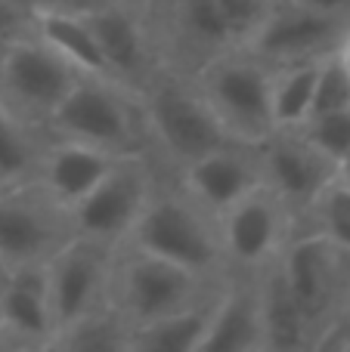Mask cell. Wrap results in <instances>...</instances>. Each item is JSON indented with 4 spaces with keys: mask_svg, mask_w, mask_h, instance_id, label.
<instances>
[{
    "mask_svg": "<svg viewBox=\"0 0 350 352\" xmlns=\"http://www.w3.org/2000/svg\"><path fill=\"white\" fill-rule=\"evenodd\" d=\"M124 244L158 254L198 275H223L220 223L211 210H205L189 192L167 170L155 186L152 198L146 201L140 219L134 223Z\"/></svg>",
    "mask_w": 350,
    "mask_h": 352,
    "instance_id": "obj_1",
    "label": "cell"
},
{
    "mask_svg": "<svg viewBox=\"0 0 350 352\" xmlns=\"http://www.w3.org/2000/svg\"><path fill=\"white\" fill-rule=\"evenodd\" d=\"M47 136L84 142L112 155L152 152L140 93L103 74H81L50 115Z\"/></svg>",
    "mask_w": 350,
    "mask_h": 352,
    "instance_id": "obj_2",
    "label": "cell"
},
{
    "mask_svg": "<svg viewBox=\"0 0 350 352\" xmlns=\"http://www.w3.org/2000/svg\"><path fill=\"white\" fill-rule=\"evenodd\" d=\"M223 275H198L134 244H118L115 260H112L109 303L121 312V318L134 331L146 322L214 297Z\"/></svg>",
    "mask_w": 350,
    "mask_h": 352,
    "instance_id": "obj_3",
    "label": "cell"
},
{
    "mask_svg": "<svg viewBox=\"0 0 350 352\" xmlns=\"http://www.w3.org/2000/svg\"><path fill=\"white\" fill-rule=\"evenodd\" d=\"M140 99L152 155L171 173L233 142L227 130L220 127L217 115L211 111V105L205 102V96L198 93L196 80L186 74L161 68L140 93Z\"/></svg>",
    "mask_w": 350,
    "mask_h": 352,
    "instance_id": "obj_4",
    "label": "cell"
},
{
    "mask_svg": "<svg viewBox=\"0 0 350 352\" xmlns=\"http://www.w3.org/2000/svg\"><path fill=\"white\" fill-rule=\"evenodd\" d=\"M276 266L307 322L313 349H320L350 303V250L313 229H298Z\"/></svg>",
    "mask_w": 350,
    "mask_h": 352,
    "instance_id": "obj_5",
    "label": "cell"
},
{
    "mask_svg": "<svg viewBox=\"0 0 350 352\" xmlns=\"http://www.w3.org/2000/svg\"><path fill=\"white\" fill-rule=\"evenodd\" d=\"M192 80L233 142L260 146L276 130L273 68L254 53H248L245 47H236L211 59L192 74Z\"/></svg>",
    "mask_w": 350,
    "mask_h": 352,
    "instance_id": "obj_6",
    "label": "cell"
},
{
    "mask_svg": "<svg viewBox=\"0 0 350 352\" xmlns=\"http://www.w3.org/2000/svg\"><path fill=\"white\" fill-rule=\"evenodd\" d=\"M81 72L31 28L0 43V105L19 121L47 130V121Z\"/></svg>",
    "mask_w": 350,
    "mask_h": 352,
    "instance_id": "obj_7",
    "label": "cell"
},
{
    "mask_svg": "<svg viewBox=\"0 0 350 352\" xmlns=\"http://www.w3.org/2000/svg\"><path fill=\"white\" fill-rule=\"evenodd\" d=\"M165 173L167 167L152 152L118 155L115 164L103 173V179L78 204L68 207L74 235L93 238L109 248L124 244Z\"/></svg>",
    "mask_w": 350,
    "mask_h": 352,
    "instance_id": "obj_8",
    "label": "cell"
},
{
    "mask_svg": "<svg viewBox=\"0 0 350 352\" xmlns=\"http://www.w3.org/2000/svg\"><path fill=\"white\" fill-rule=\"evenodd\" d=\"M161 68L192 74L236 50L214 0H140Z\"/></svg>",
    "mask_w": 350,
    "mask_h": 352,
    "instance_id": "obj_9",
    "label": "cell"
},
{
    "mask_svg": "<svg viewBox=\"0 0 350 352\" xmlns=\"http://www.w3.org/2000/svg\"><path fill=\"white\" fill-rule=\"evenodd\" d=\"M227 272H260L279 260L289 238L298 232V217L270 186H258L217 217Z\"/></svg>",
    "mask_w": 350,
    "mask_h": 352,
    "instance_id": "obj_10",
    "label": "cell"
},
{
    "mask_svg": "<svg viewBox=\"0 0 350 352\" xmlns=\"http://www.w3.org/2000/svg\"><path fill=\"white\" fill-rule=\"evenodd\" d=\"M350 31V19L329 16L301 0H276L260 22V28L245 43L270 68L298 65V62H320L341 50Z\"/></svg>",
    "mask_w": 350,
    "mask_h": 352,
    "instance_id": "obj_11",
    "label": "cell"
},
{
    "mask_svg": "<svg viewBox=\"0 0 350 352\" xmlns=\"http://www.w3.org/2000/svg\"><path fill=\"white\" fill-rule=\"evenodd\" d=\"M74 235L68 207L43 192L41 182L0 188V256L12 266L47 263Z\"/></svg>",
    "mask_w": 350,
    "mask_h": 352,
    "instance_id": "obj_12",
    "label": "cell"
},
{
    "mask_svg": "<svg viewBox=\"0 0 350 352\" xmlns=\"http://www.w3.org/2000/svg\"><path fill=\"white\" fill-rule=\"evenodd\" d=\"M115 250L93 238L72 235L47 260V303L56 331L109 303V278Z\"/></svg>",
    "mask_w": 350,
    "mask_h": 352,
    "instance_id": "obj_13",
    "label": "cell"
},
{
    "mask_svg": "<svg viewBox=\"0 0 350 352\" xmlns=\"http://www.w3.org/2000/svg\"><path fill=\"white\" fill-rule=\"evenodd\" d=\"M81 12L96 34L112 78L136 93L146 90L149 80L161 72V62L140 0H103Z\"/></svg>",
    "mask_w": 350,
    "mask_h": 352,
    "instance_id": "obj_14",
    "label": "cell"
},
{
    "mask_svg": "<svg viewBox=\"0 0 350 352\" xmlns=\"http://www.w3.org/2000/svg\"><path fill=\"white\" fill-rule=\"evenodd\" d=\"M258 155L264 182L291 207L298 226L316 195L338 176V164L326 152H320L298 127H276L258 146Z\"/></svg>",
    "mask_w": 350,
    "mask_h": 352,
    "instance_id": "obj_15",
    "label": "cell"
},
{
    "mask_svg": "<svg viewBox=\"0 0 350 352\" xmlns=\"http://www.w3.org/2000/svg\"><path fill=\"white\" fill-rule=\"evenodd\" d=\"M174 176L214 217H220L227 207H233L248 192L264 186L258 146H242V142L214 148V152L183 164Z\"/></svg>",
    "mask_w": 350,
    "mask_h": 352,
    "instance_id": "obj_16",
    "label": "cell"
},
{
    "mask_svg": "<svg viewBox=\"0 0 350 352\" xmlns=\"http://www.w3.org/2000/svg\"><path fill=\"white\" fill-rule=\"evenodd\" d=\"M198 352H264L258 272H227Z\"/></svg>",
    "mask_w": 350,
    "mask_h": 352,
    "instance_id": "obj_17",
    "label": "cell"
},
{
    "mask_svg": "<svg viewBox=\"0 0 350 352\" xmlns=\"http://www.w3.org/2000/svg\"><path fill=\"white\" fill-rule=\"evenodd\" d=\"M115 158L118 155L103 152V148L50 136L47 146H43L34 182H41L43 192L59 201L62 207H72L103 179V173L115 164Z\"/></svg>",
    "mask_w": 350,
    "mask_h": 352,
    "instance_id": "obj_18",
    "label": "cell"
},
{
    "mask_svg": "<svg viewBox=\"0 0 350 352\" xmlns=\"http://www.w3.org/2000/svg\"><path fill=\"white\" fill-rule=\"evenodd\" d=\"M258 300H260V331L264 352H298L313 349V337L279 272L276 260L258 272Z\"/></svg>",
    "mask_w": 350,
    "mask_h": 352,
    "instance_id": "obj_19",
    "label": "cell"
},
{
    "mask_svg": "<svg viewBox=\"0 0 350 352\" xmlns=\"http://www.w3.org/2000/svg\"><path fill=\"white\" fill-rule=\"evenodd\" d=\"M28 28L34 31L43 43H50L65 62H72L81 74H103V78H112L96 34H93L90 22H87V16L81 10L34 12V16H28Z\"/></svg>",
    "mask_w": 350,
    "mask_h": 352,
    "instance_id": "obj_20",
    "label": "cell"
},
{
    "mask_svg": "<svg viewBox=\"0 0 350 352\" xmlns=\"http://www.w3.org/2000/svg\"><path fill=\"white\" fill-rule=\"evenodd\" d=\"M56 334L53 312L43 294L6 285L0 294V346L50 349Z\"/></svg>",
    "mask_w": 350,
    "mask_h": 352,
    "instance_id": "obj_21",
    "label": "cell"
},
{
    "mask_svg": "<svg viewBox=\"0 0 350 352\" xmlns=\"http://www.w3.org/2000/svg\"><path fill=\"white\" fill-rule=\"evenodd\" d=\"M223 278H227V275H223ZM217 291H220V287H217ZM214 297L202 300V303L189 306V309L171 312V316H161V318H155V322H146V324H140V328H134L130 331V340H127V352H198V343H202L205 328H208V316H211V306H214Z\"/></svg>",
    "mask_w": 350,
    "mask_h": 352,
    "instance_id": "obj_22",
    "label": "cell"
},
{
    "mask_svg": "<svg viewBox=\"0 0 350 352\" xmlns=\"http://www.w3.org/2000/svg\"><path fill=\"white\" fill-rule=\"evenodd\" d=\"M47 140V130L19 121L0 105V188L34 182Z\"/></svg>",
    "mask_w": 350,
    "mask_h": 352,
    "instance_id": "obj_23",
    "label": "cell"
},
{
    "mask_svg": "<svg viewBox=\"0 0 350 352\" xmlns=\"http://www.w3.org/2000/svg\"><path fill=\"white\" fill-rule=\"evenodd\" d=\"M130 324L112 303L96 306L93 312L68 322L50 340V349H72V352H127Z\"/></svg>",
    "mask_w": 350,
    "mask_h": 352,
    "instance_id": "obj_24",
    "label": "cell"
},
{
    "mask_svg": "<svg viewBox=\"0 0 350 352\" xmlns=\"http://www.w3.org/2000/svg\"><path fill=\"white\" fill-rule=\"evenodd\" d=\"M320 62H298V65L273 68V118H276V127H301L307 121Z\"/></svg>",
    "mask_w": 350,
    "mask_h": 352,
    "instance_id": "obj_25",
    "label": "cell"
},
{
    "mask_svg": "<svg viewBox=\"0 0 350 352\" xmlns=\"http://www.w3.org/2000/svg\"><path fill=\"white\" fill-rule=\"evenodd\" d=\"M298 229H313L335 241L338 248L350 250V186L335 176L326 188L313 198L307 213L301 217Z\"/></svg>",
    "mask_w": 350,
    "mask_h": 352,
    "instance_id": "obj_26",
    "label": "cell"
},
{
    "mask_svg": "<svg viewBox=\"0 0 350 352\" xmlns=\"http://www.w3.org/2000/svg\"><path fill=\"white\" fill-rule=\"evenodd\" d=\"M298 130H301L320 152H326L335 164L350 155V105L347 109L322 111V115H310Z\"/></svg>",
    "mask_w": 350,
    "mask_h": 352,
    "instance_id": "obj_27",
    "label": "cell"
},
{
    "mask_svg": "<svg viewBox=\"0 0 350 352\" xmlns=\"http://www.w3.org/2000/svg\"><path fill=\"white\" fill-rule=\"evenodd\" d=\"M347 105H350V68L344 65V59H341L338 53L326 56V59L320 62V72H316V87H313V105H310V115L347 109Z\"/></svg>",
    "mask_w": 350,
    "mask_h": 352,
    "instance_id": "obj_28",
    "label": "cell"
},
{
    "mask_svg": "<svg viewBox=\"0 0 350 352\" xmlns=\"http://www.w3.org/2000/svg\"><path fill=\"white\" fill-rule=\"evenodd\" d=\"M214 3L220 10L223 22H227L229 34H233L236 47H245L276 0H214Z\"/></svg>",
    "mask_w": 350,
    "mask_h": 352,
    "instance_id": "obj_29",
    "label": "cell"
},
{
    "mask_svg": "<svg viewBox=\"0 0 350 352\" xmlns=\"http://www.w3.org/2000/svg\"><path fill=\"white\" fill-rule=\"evenodd\" d=\"M22 16H34V12H50V10H90V6L103 3V0H3Z\"/></svg>",
    "mask_w": 350,
    "mask_h": 352,
    "instance_id": "obj_30",
    "label": "cell"
},
{
    "mask_svg": "<svg viewBox=\"0 0 350 352\" xmlns=\"http://www.w3.org/2000/svg\"><path fill=\"white\" fill-rule=\"evenodd\" d=\"M320 349H350V303H347L344 316H341V322L335 324V331L326 337V343Z\"/></svg>",
    "mask_w": 350,
    "mask_h": 352,
    "instance_id": "obj_31",
    "label": "cell"
},
{
    "mask_svg": "<svg viewBox=\"0 0 350 352\" xmlns=\"http://www.w3.org/2000/svg\"><path fill=\"white\" fill-rule=\"evenodd\" d=\"M301 3L313 6V10H322L329 16H341V19H350V0H301Z\"/></svg>",
    "mask_w": 350,
    "mask_h": 352,
    "instance_id": "obj_32",
    "label": "cell"
},
{
    "mask_svg": "<svg viewBox=\"0 0 350 352\" xmlns=\"http://www.w3.org/2000/svg\"><path fill=\"white\" fill-rule=\"evenodd\" d=\"M10 285V263L0 256V294H3V287Z\"/></svg>",
    "mask_w": 350,
    "mask_h": 352,
    "instance_id": "obj_33",
    "label": "cell"
},
{
    "mask_svg": "<svg viewBox=\"0 0 350 352\" xmlns=\"http://www.w3.org/2000/svg\"><path fill=\"white\" fill-rule=\"evenodd\" d=\"M338 179H344L347 186H350V155L344 161H338Z\"/></svg>",
    "mask_w": 350,
    "mask_h": 352,
    "instance_id": "obj_34",
    "label": "cell"
},
{
    "mask_svg": "<svg viewBox=\"0 0 350 352\" xmlns=\"http://www.w3.org/2000/svg\"><path fill=\"white\" fill-rule=\"evenodd\" d=\"M338 56L344 59V65L350 68V31H347V37H344V43H341V50H338Z\"/></svg>",
    "mask_w": 350,
    "mask_h": 352,
    "instance_id": "obj_35",
    "label": "cell"
}]
</instances>
